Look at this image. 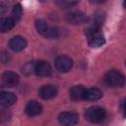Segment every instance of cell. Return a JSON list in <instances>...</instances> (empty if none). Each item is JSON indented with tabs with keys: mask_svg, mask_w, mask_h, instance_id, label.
<instances>
[{
	"mask_svg": "<svg viewBox=\"0 0 126 126\" xmlns=\"http://www.w3.org/2000/svg\"><path fill=\"white\" fill-rule=\"evenodd\" d=\"M86 34L88 37V42L92 47H100L105 43V39L100 32V29L88 28L86 30Z\"/></svg>",
	"mask_w": 126,
	"mask_h": 126,
	"instance_id": "cell-1",
	"label": "cell"
},
{
	"mask_svg": "<svg viewBox=\"0 0 126 126\" xmlns=\"http://www.w3.org/2000/svg\"><path fill=\"white\" fill-rule=\"evenodd\" d=\"M104 82L109 87L119 88L124 85L125 77L121 72L117 70H110L104 75Z\"/></svg>",
	"mask_w": 126,
	"mask_h": 126,
	"instance_id": "cell-2",
	"label": "cell"
},
{
	"mask_svg": "<svg viewBox=\"0 0 126 126\" xmlns=\"http://www.w3.org/2000/svg\"><path fill=\"white\" fill-rule=\"evenodd\" d=\"M85 116H86V119L91 123L97 124L104 120L106 113H105V110L100 106H91L86 110Z\"/></svg>",
	"mask_w": 126,
	"mask_h": 126,
	"instance_id": "cell-3",
	"label": "cell"
},
{
	"mask_svg": "<svg viewBox=\"0 0 126 126\" xmlns=\"http://www.w3.org/2000/svg\"><path fill=\"white\" fill-rule=\"evenodd\" d=\"M35 28L37 32L46 37H57L59 32L56 28L50 27L44 20L39 19L35 22Z\"/></svg>",
	"mask_w": 126,
	"mask_h": 126,
	"instance_id": "cell-4",
	"label": "cell"
},
{
	"mask_svg": "<svg viewBox=\"0 0 126 126\" xmlns=\"http://www.w3.org/2000/svg\"><path fill=\"white\" fill-rule=\"evenodd\" d=\"M54 64L57 71L60 73H67L73 67V60L67 55H60L55 59Z\"/></svg>",
	"mask_w": 126,
	"mask_h": 126,
	"instance_id": "cell-5",
	"label": "cell"
},
{
	"mask_svg": "<svg viewBox=\"0 0 126 126\" xmlns=\"http://www.w3.org/2000/svg\"><path fill=\"white\" fill-rule=\"evenodd\" d=\"M58 120L63 126H75L79 121V116L75 112L65 111L58 115Z\"/></svg>",
	"mask_w": 126,
	"mask_h": 126,
	"instance_id": "cell-6",
	"label": "cell"
},
{
	"mask_svg": "<svg viewBox=\"0 0 126 126\" xmlns=\"http://www.w3.org/2000/svg\"><path fill=\"white\" fill-rule=\"evenodd\" d=\"M20 82V77L18 74L12 71H6L1 75V83L3 86L8 88L16 87Z\"/></svg>",
	"mask_w": 126,
	"mask_h": 126,
	"instance_id": "cell-7",
	"label": "cell"
},
{
	"mask_svg": "<svg viewBox=\"0 0 126 126\" xmlns=\"http://www.w3.org/2000/svg\"><path fill=\"white\" fill-rule=\"evenodd\" d=\"M66 19L69 23L73 25H81L87 21L86 15L82 11H79V10H74V11H70L69 13H67Z\"/></svg>",
	"mask_w": 126,
	"mask_h": 126,
	"instance_id": "cell-8",
	"label": "cell"
},
{
	"mask_svg": "<svg viewBox=\"0 0 126 126\" xmlns=\"http://www.w3.org/2000/svg\"><path fill=\"white\" fill-rule=\"evenodd\" d=\"M38 94L42 99H50L57 94V88L53 85H44L39 89Z\"/></svg>",
	"mask_w": 126,
	"mask_h": 126,
	"instance_id": "cell-9",
	"label": "cell"
},
{
	"mask_svg": "<svg viewBox=\"0 0 126 126\" xmlns=\"http://www.w3.org/2000/svg\"><path fill=\"white\" fill-rule=\"evenodd\" d=\"M34 73L39 77H46L51 74V66L46 61H38L35 62Z\"/></svg>",
	"mask_w": 126,
	"mask_h": 126,
	"instance_id": "cell-10",
	"label": "cell"
},
{
	"mask_svg": "<svg viewBox=\"0 0 126 126\" xmlns=\"http://www.w3.org/2000/svg\"><path fill=\"white\" fill-rule=\"evenodd\" d=\"M27 46V40L20 35H16L14 37H12L9 41V47L16 52L22 51L23 49H25V47Z\"/></svg>",
	"mask_w": 126,
	"mask_h": 126,
	"instance_id": "cell-11",
	"label": "cell"
},
{
	"mask_svg": "<svg viewBox=\"0 0 126 126\" xmlns=\"http://www.w3.org/2000/svg\"><path fill=\"white\" fill-rule=\"evenodd\" d=\"M17 100L16 95L13 93L10 92H4L2 91L0 93V104L4 107H9L13 105Z\"/></svg>",
	"mask_w": 126,
	"mask_h": 126,
	"instance_id": "cell-12",
	"label": "cell"
},
{
	"mask_svg": "<svg viewBox=\"0 0 126 126\" xmlns=\"http://www.w3.org/2000/svg\"><path fill=\"white\" fill-rule=\"evenodd\" d=\"M42 111V106L41 104H39L37 101L35 100H31L28 102V104L26 105L25 108V112L29 115V116H36L38 114H40Z\"/></svg>",
	"mask_w": 126,
	"mask_h": 126,
	"instance_id": "cell-13",
	"label": "cell"
},
{
	"mask_svg": "<svg viewBox=\"0 0 126 126\" xmlns=\"http://www.w3.org/2000/svg\"><path fill=\"white\" fill-rule=\"evenodd\" d=\"M102 96V92L96 88H89L85 89L84 99L88 100H97Z\"/></svg>",
	"mask_w": 126,
	"mask_h": 126,
	"instance_id": "cell-14",
	"label": "cell"
},
{
	"mask_svg": "<svg viewBox=\"0 0 126 126\" xmlns=\"http://www.w3.org/2000/svg\"><path fill=\"white\" fill-rule=\"evenodd\" d=\"M16 22L11 17H2L0 18V32H7L12 30Z\"/></svg>",
	"mask_w": 126,
	"mask_h": 126,
	"instance_id": "cell-15",
	"label": "cell"
},
{
	"mask_svg": "<svg viewBox=\"0 0 126 126\" xmlns=\"http://www.w3.org/2000/svg\"><path fill=\"white\" fill-rule=\"evenodd\" d=\"M70 97L73 100H82L84 99L85 88L83 86H74L70 90Z\"/></svg>",
	"mask_w": 126,
	"mask_h": 126,
	"instance_id": "cell-16",
	"label": "cell"
},
{
	"mask_svg": "<svg viewBox=\"0 0 126 126\" xmlns=\"http://www.w3.org/2000/svg\"><path fill=\"white\" fill-rule=\"evenodd\" d=\"M104 16L101 12H96L93 15V17L90 20V25L88 28H94V29H100L102 23H103Z\"/></svg>",
	"mask_w": 126,
	"mask_h": 126,
	"instance_id": "cell-17",
	"label": "cell"
},
{
	"mask_svg": "<svg viewBox=\"0 0 126 126\" xmlns=\"http://www.w3.org/2000/svg\"><path fill=\"white\" fill-rule=\"evenodd\" d=\"M22 14H23V10H22V6L20 4H16L14 7H13V10H12V19L17 22L21 19L22 17Z\"/></svg>",
	"mask_w": 126,
	"mask_h": 126,
	"instance_id": "cell-18",
	"label": "cell"
},
{
	"mask_svg": "<svg viewBox=\"0 0 126 126\" xmlns=\"http://www.w3.org/2000/svg\"><path fill=\"white\" fill-rule=\"evenodd\" d=\"M34 66H35V62L27 63L23 68V73H25L26 75H31V74L34 73Z\"/></svg>",
	"mask_w": 126,
	"mask_h": 126,
	"instance_id": "cell-19",
	"label": "cell"
},
{
	"mask_svg": "<svg viewBox=\"0 0 126 126\" xmlns=\"http://www.w3.org/2000/svg\"><path fill=\"white\" fill-rule=\"evenodd\" d=\"M11 118V112L7 109H0V122L4 123L9 121Z\"/></svg>",
	"mask_w": 126,
	"mask_h": 126,
	"instance_id": "cell-20",
	"label": "cell"
},
{
	"mask_svg": "<svg viewBox=\"0 0 126 126\" xmlns=\"http://www.w3.org/2000/svg\"><path fill=\"white\" fill-rule=\"evenodd\" d=\"M56 4L59 5L60 7H63V8H70L72 6L77 5L78 2H74V1H57Z\"/></svg>",
	"mask_w": 126,
	"mask_h": 126,
	"instance_id": "cell-21",
	"label": "cell"
},
{
	"mask_svg": "<svg viewBox=\"0 0 126 126\" xmlns=\"http://www.w3.org/2000/svg\"><path fill=\"white\" fill-rule=\"evenodd\" d=\"M10 59V54L7 53V52H2L0 54V62L2 63H6L7 61H9Z\"/></svg>",
	"mask_w": 126,
	"mask_h": 126,
	"instance_id": "cell-22",
	"label": "cell"
},
{
	"mask_svg": "<svg viewBox=\"0 0 126 126\" xmlns=\"http://www.w3.org/2000/svg\"><path fill=\"white\" fill-rule=\"evenodd\" d=\"M6 5H4L3 3H0V14H2V13H4L5 11H6Z\"/></svg>",
	"mask_w": 126,
	"mask_h": 126,
	"instance_id": "cell-23",
	"label": "cell"
},
{
	"mask_svg": "<svg viewBox=\"0 0 126 126\" xmlns=\"http://www.w3.org/2000/svg\"><path fill=\"white\" fill-rule=\"evenodd\" d=\"M1 92H2V87L0 86V93H1Z\"/></svg>",
	"mask_w": 126,
	"mask_h": 126,
	"instance_id": "cell-24",
	"label": "cell"
}]
</instances>
